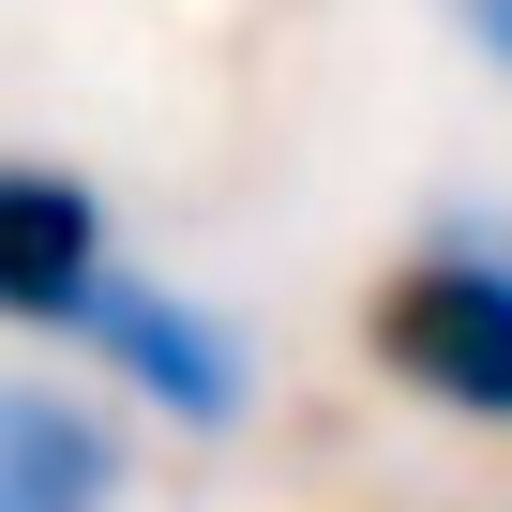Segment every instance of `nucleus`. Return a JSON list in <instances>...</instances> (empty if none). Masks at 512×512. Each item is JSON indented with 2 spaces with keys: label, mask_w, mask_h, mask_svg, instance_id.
Returning <instances> with one entry per match:
<instances>
[{
  "label": "nucleus",
  "mask_w": 512,
  "mask_h": 512,
  "mask_svg": "<svg viewBox=\"0 0 512 512\" xmlns=\"http://www.w3.org/2000/svg\"><path fill=\"white\" fill-rule=\"evenodd\" d=\"M362 347L437 422H497L512 437V241H482V226L407 241L377 272V302H362Z\"/></svg>",
  "instance_id": "1"
},
{
  "label": "nucleus",
  "mask_w": 512,
  "mask_h": 512,
  "mask_svg": "<svg viewBox=\"0 0 512 512\" xmlns=\"http://www.w3.org/2000/svg\"><path fill=\"white\" fill-rule=\"evenodd\" d=\"M76 347L136 392V407H166L181 437H226V422H256V347L196 302V287H166V272H121L91 287V317H76Z\"/></svg>",
  "instance_id": "2"
},
{
  "label": "nucleus",
  "mask_w": 512,
  "mask_h": 512,
  "mask_svg": "<svg viewBox=\"0 0 512 512\" xmlns=\"http://www.w3.org/2000/svg\"><path fill=\"white\" fill-rule=\"evenodd\" d=\"M106 272H121V241H106V196L76 166H16L0 181V302H16V332H76Z\"/></svg>",
  "instance_id": "3"
},
{
  "label": "nucleus",
  "mask_w": 512,
  "mask_h": 512,
  "mask_svg": "<svg viewBox=\"0 0 512 512\" xmlns=\"http://www.w3.org/2000/svg\"><path fill=\"white\" fill-rule=\"evenodd\" d=\"M136 452L91 392L61 377H0V512H121Z\"/></svg>",
  "instance_id": "4"
},
{
  "label": "nucleus",
  "mask_w": 512,
  "mask_h": 512,
  "mask_svg": "<svg viewBox=\"0 0 512 512\" xmlns=\"http://www.w3.org/2000/svg\"><path fill=\"white\" fill-rule=\"evenodd\" d=\"M467 31H482V61H512V0H467Z\"/></svg>",
  "instance_id": "5"
}]
</instances>
